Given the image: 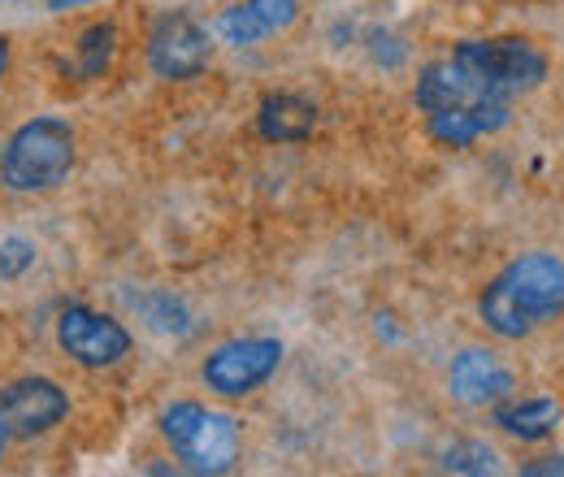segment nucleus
<instances>
[{"label":"nucleus","mask_w":564,"mask_h":477,"mask_svg":"<svg viewBox=\"0 0 564 477\" xmlns=\"http://www.w3.org/2000/svg\"><path fill=\"white\" fill-rule=\"evenodd\" d=\"M487 330L499 339H525L539 326L564 317V257L525 252L495 273L478 300Z\"/></svg>","instance_id":"1"},{"label":"nucleus","mask_w":564,"mask_h":477,"mask_svg":"<svg viewBox=\"0 0 564 477\" xmlns=\"http://www.w3.org/2000/svg\"><path fill=\"white\" fill-rule=\"evenodd\" d=\"M74 170V127L66 118H31L22 122L9 143L0 148V183L9 192L35 196V192H53L70 178Z\"/></svg>","instance_id":"2"},{"label":"nucleus","mask_w":564,"mask_h":477,"mask_svg":"<svg viewBox=\"0 0 564 477\" xmlns=\"http://www.w3.org/2000/svg\"><path fill=\"white\" fill-rule=\"evenodd\" d=\"M161 434L187 474H230L239 460V421L196 400H178L161 412Z\"/></svg>","instance_id":"3"},{"label":"nucleus","mask_w":564,"mask_h":477,"mask_svg":"<svg viewBox=\"0 0 564 477\" xmlns=\"http://www.w3.org/2000/svg\"><path fill=\"white\" fill-rule=\"evenodd\" d=\"M452 57L469 69L487 91L512 100L534 91L547 78V57L521 40V35H495V40H460L452 48Z\"/></svg>","instance_id":"4"},{"label":"nucleus","mask_w":564,"mask_h":477,"mask_svg":"<svg viewBox=\"0 0 564 477\" xmlns=\"http://www.w3.org/2000/svg\"><path fill=\"white\" fill-rule=\"evenodd\" d=\"M282 365V343L270 335H252V339H230L213 347L200 365V378L213 395L221 400H243L252 391H261Z\"/></svg>","instance_id":"5"},{"label":"nucleus","mask_w":564,"mask_h":477,"mask_svg":"<svg viewBox=\"0 0 564 477\" xmlns=\"http://www.w3.org/2000/svg\"><path fill=\"white\" fill-rule=\"evenodd\" d=\"M57 343H62V351L70 356L74 365H83V369H109V365H118V360L131 356V343L135 339L109 313H96L87 304H70L57 317Z\"/></svg>","instance_id":"6"},{"label":"nucleus","mask_w":564,"mask_h":477,"mask_svg":"<svg viewBox=\"0 0 564 477\" xmlns=\"http://www.w3.org/2000/svg\"><path fill=\"white\" fill-rule=\"evenodd\" d=\"M213 62L209 31L192 13H165L148 35V66L165 83H187Z\"/></svg>","instance_id":"7"},{"label":"nucleus","mask_w":564,"mask_h":477,"mask_svg":"<svg viewBox=\"0 0 564 477\" xmlns=\"http://www.w3.org/2000/svg\"><path fill=\"white\" fill-rule=\"evenodd\" d=\"M0 416L13 438H40L70 416V395L53 378H18L0 387Z\"/></svg>","instance_id":"8"},{"label":"nucleus","mask_w":564,"mask_h":477,"mask_svg":"<svg viewBox=\"0 0 564 477\" xmlns=\"http://www.w3.org/2000/svg\"><path fill=\"white\" fill-rule=\"evenodd\" d=\"M512 369L495 356L491 347H465L452 369H447V391L469 404V409H487V404H499L512 395Z\"/></svg>","instance_id":"9"},{"label":"nucleus","mask_w":564,"mask_h":477,"mask_svg":"<svg viewBox=\"0 0 564 477\" xmlns=\"http://www.w3.org/2000/svg\"><path fill=\"white\" fill-rule=\"evenodd\" d=\"M295 18H300V0H235L217 18V35L230 48H257L282 31H291Z\"/></svg>","instance_id":"10"},{"label":"nucleus","mask_w":564,"mask_h":477,"mask_svg":"<svg viewBox=\"0 0 564 477\" xmlns=\"http://www.w3.org/2000/svg\"><path fill=\"white\" fill-rule=\"evenodd\" d=\"M508 122H512V100H474V105L425 113V131L443 148H469L478 139L499 135Z\"/></svg>","instance_id":"11"},{"label":"nucleus","mask_w":564,"mask_h":477,"mask_svg":"<svg viewBox=\"0 0 564 477\" xmlns=\"http://www.w3.org/2000/svg\"><path fill=\"white\" fill-rule=\"evenodd\" d=\"M313 127H317V105L295 91H274L257 109V131L270 143H304Z\"/></svg>","instance_id":"12"},{"label":"nucleus","mask_w":564,"mask_h":477,"mask_svg":"<svg viewBox=\"0 0 564 477\" xmlns=\"http://www.w3.org/2000/svg\"><path fill=\"white\" fill-rule=\"evenodd\" d=\"M495 409V425L521 443H543L561 430V404L552 395H525V400H499Z\"/></svg>","instance_id":"13"},{"label":"nucleus","mask_w":564,"mask_h":477,"mask_svg":"<svg viewBox=\"0 0 564 477\" xmlns=\"http://www.w3.org/2000/svg\"><path fill=\"white\" fill-rule=\"evenodd\" d=\"M113 53H118V26L113 22H96L78 35L74 44V66L83 78H105L113 66Z\"/></svg>","instance_id":"14"},{"label":"nucleus","mask_w":564,"mask_h":477,"mask_svg":"<svg viewBox=\"0 0 564 477\" xmlns=\"http://www.w3.org/2000/svg\"><path fill=\"white\" fill-rule=\"evenodd\" d=\"M443 469L447 474H499V456L478 438H460L443 452Z\"/></svg>","instance_id":"15"},{"label":"nucleus","mask_w":564,"mask_h":477,"mask_svg":"<svg viewBox=\"0 0 564 477\" xmlns=\"http://www.w3.org/2000/svg\"><path fill=\"white\" fill-rule=\"evenodd\" d=\"M148 317L165 335H187L192 330V317H187L183 300H174V295H156V304H148Z\"/></svg>","instance_id":"16"},{"label":"nucleus","mask_w":564,"mask_h":477,"mask_svg":"<svg viewBox=\"0 0 564 477\" xmlns=\"http://www.w3.org/2000/svg\"><path fill=\"white\" fill-rule=\"evenodd\" d=\"M35 243L31 239H22V235H9L4 243H0V278H22V273L35 265Z\"/></svg>","instance_id":"17"},{"label":"nucleus","mask_w":564,"mask_h":477,"mask_svg":"<svg viewBox=\"0 0 564 477\" xmlns=\"http://www.w3.org/2000/svg\"><path fill=\"white\" fill-rule=\"evenodd\" d=\"M521 474L525 477H564V456H547V460H539V465H525Z\"/></svg>","instance_id":"18"},{"label":"nucleus","mask_w":564,"mask_h":477,"mask_svg":"<svg viewBox=\"0 0 564 477\" xmlns=\"http://www.w3.org/2000/svg\"><path fill=\"white\" fill-rule=\"evenodd\" d=\"M74 4H100V0H48V9H53V13H62V9H74Z\"/></svg>","instance_id":"19"},{"label":"nucleus","mask_w":564,"mask_h":477,"mask_svg":"<svg viewBox=\"0 0 564 477\" xmlns=\"http://www.w3.org/2000/svg\"><path fill=\"white\" fill-rule=\"evenodd\" d=\"M9 443H13V434H9V425H4V416H0V460H4V452H9Z\"/></svg>","instance_id":"20"},{"label":"nucleus","mask_w":564,"mask_h":477,"mask_svg":"<svg viewBox=\"0 0 564 477\" xmlns=\"http://www.w3.org/2000/svg\"><path fill=\"white\" fill-rule=\"evenodd\" d=\"M4 69H9V40L0 35V78H4Z\"/></svg>","instance_id":"21"},{"label":"nucleus","mask_w":564,"mask_h":477,"mask_svg":"<svg viewBox=\"0 0 564 477\" xmlns=\"http://www.w3.org/2000/svg\"><path fill=\"white\" fill-rule=\"evenodd\" d=\"M0 4H26V0H0Z\"/></svg>","instance_id":"22"}]
</instances>
